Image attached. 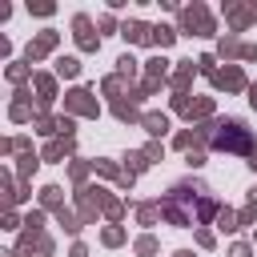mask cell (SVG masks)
<instances>
[{"mask_svg": "<svg viewBox=\"0 0 257 257\" xmlns=\"http://www.w3.org/2000/svg\"><path fill=\"white\" fill-rule=\"evenodd\" d=\"M56 72H60V76H76V72H80V64H76L72 56H60V60H56Z\"/></svg>", "mask_w": 257, "mask_h": 257, "instance_id": "cell-7", "label": "cell"}, {"mask_svg": "<svg viewBox=\"0 0 257 257\" xmlns=\"http://www.w3.org/2000/svg\"><path fill=\"white\" fill-rule=\"evenodd\" d=\"M229 257H253V249H249V245H233V249H229Z\"/></svg>", "mask_w": 257, "mask_h": 257, "instance_id": "cell-17", "label": "cell"}, {"mask_svg": "<svg viewBox=\"0 0 257 257\" xmlns=\"http://www.w3.org/2000/svg\"><path fill=\"white\" fill-rule=\"evenodd\" d=\"M141 36H145L141 24H124V40H141Z\"/></svg>", "mask_w": 257, "mask_h": 257, "instance_id": "cell-15", "label": "cell"}, {"mask_svg": "<svg viewBox=\"0 0 257 257\" xmlns=\"http://www.w3.org/2000/svg\"><path fill=\"white\" fill-rule=\"evenodd\" d=\"M249 104H253V108H257V84H253V88H249Z\"/></svg>", "mask_w": 257, "mask_h": 257, "instance_id": "cell-18", "label": "cell"}, {"mask_svg": "<svg viewBox=\"0 0 257 257\" xmlns=\"http://www.w3.org/2000/svg\"><path fill=\"white\" fill-rule=\"evenodd\" d=\"M68 149H72V141H52V145H48V157L56 161V157H64Z\"/></svg>", "mask_w": 257, "mask_h": 257, "instance_id": "cell-12", "label": "cell"}, {"mask_svg": "<svg viewBox=\"0 0 257 257\" xmlns=\"http://www.w3.org/2000/svg\"><path fill=\"white\" fill-rule=\"evenodd\" d=\"M72 257H84V245H76V249H72Z\"/></svg>", "mask_w": 257, "mask_h": 257, "instance_id": "cell-19", "label": "cell"}, {"mask_svg": "<svg viewBox=\"0 0 257 257\" xmlns=\"http://www.w3.org/2000/svg\"><path fill=\"white\" fill-rule=\"evenodd\" d=\"M137 217H141V225H153V221L161 217V205H141V209H137Z\"/></svg>", "mask_w": 257, "mask_h": 257, "instance_id": "cell-8", "label": "cell"}, {"mask_svg": "<svg viewBox=\"0 0 257 257\" xmlns=\"http://www.w3.org/2000/svg\"><path fill=\"white\" fill-rule=\"evenodd\" d=\"M137 253H141V257H153V253H157V241H153V237H141V241H137Z\"/></svg>", "mask_w": 257, "mask_h": 257, "instance_id": "cell-14", "label": "cell"}, {"mask_svg": "<svg viewBox=\"0 0 257 257\" xmlns=\"http://www.w3.org/2000/svg\"><path fill=\"white\" fill-rule=\"evenodd\" d=\"M249 165H253V169H257V149H253V157H249Z\"/></svg>", "mask_w": 257, "mask_h": 257, "instance_id": "cell-21", "label": "cell"}, {"mask_svg": "<svg viewBox=\"0 0 257 257\" xmlns=\"http://www.w3.org/2000/svg\"><path fill=\"white\" fill-rule=\"evenodd\" d=\"M76 40H80V48H96V36L88 32V20L84 16H76Z\"/></svg>", "mask_w": 257, "mask_h": 257, "instance_id": "cell-5", "label": "cell"}, {"mask_svg": "<svg viewBox=\"0 0 257 257\" xmlns=\"http://www.w3.org/2000/svg\"><path fill=\"white\" fill-rule=\"evenodd\" d=\"M120 237H124L120 229H104V245H120Z\"/></svg>", "mask_w": 257, "mask_h": 257, "instance_id": "cell-16", "label": "cell"}, {"mask_svg": "<svg viewBox=\"0 0 257 257\" xmlns=\"http://www.w3.org/2000/svg\"><path fill=\"white\" fill-rule=\"evenodd\" d=\"M145 128H149L153 137H161V133L169 128V116H161V112H149V116H145Z\"/></svg>", "mask_w": 257, "mask_h": 257, "instance_id": "cell-6", "label": "cell"}, {"mask_svg": "<svg viewBox=\"0 0 257 257\" xmlns=\"http://www.w3.org/2000/svg\"><path fill=\"white\" fill-rule=\"evenodd\" d=\"M173 257H193V253H189V249H177V253H173Z\"/></svg>", "mask_w": 257, "mask_h": 257, "instance_id": "cell-20", "label": "cell"}, {"mask_svg": "<svg viewBox=\"0 0 257 257\" xmlns=\"http://www.w3.org/2000/svg\"><path fill=\"white\" fill-rule=\"evenodd\" d=\"M209 213H221V209H217L213 193H209L201 181H177V185L165 193V201H161V217H165L169 225H181V229L205 225Z\"/></svg>", "mask_w": 257, "mask_h": 257, "instance_id": "cell-1", "label": "cell"}, {"mask_svg": "<svg viewBox=\"0 0 257 257\" xmlns=\"http://www.w3.org/2000/svg\"><path fill=\"white\" fill-rule=\"evenodd\" d=\"M213 84H217V88H241V84H245V76H241V68H225V72H217V76H213Z\"/></svg>", "mask_w": 257, "mask_h": 257, "instance_id": "cell-4", "label": "cell"}, {"mask_svg": "<svg viewBox=\"0 0 257 257\" xmlns=\"http://www.w3.org/2000/svg\"><path fill=\"white\" fill-rule=\"evenodd\" d=\"M217 221H221V229H225V233H233V229H241V225H237V217H233L229 209H221V213H217Z\"/></svg>", "mask_w": 257, "mask_h": 257, "instance_id": "cell-10", "label": "cell"}, {"mask_svg": "<svg viewBox=\"0 0 257 257\" xmlns=\"http://www.w3.org/2000/svg\"><path fill=\"white\" fill-rule=\"evenodd\" d=\"M124 161H128V165H133V173H141V169H145V165H149V153H128V157H124Z\"/></svg>", "mask_w": 257, "mask_h": 257, "instance_id": "cell-13", "label": "cell"}, {"mask_svg": "<svg viewBox=\"0 0 257 257\" xmlns=\"http://www.w3.org/2000/svg\"><path fill=\"white\" fill-rule=\"evenodd\" d=\"M153 44H173V28H153Z\"/></svg>", "mask_w": 257, "mask_h": 257, "instance_id": "cell-11", "label": "cell"}, {"mask_svg": "<svg viewBox=\"0 0 257 257\" xmlns=\"http://www.w3.org/2000/svg\"><path fill=\"white\" fill-rule=\"evenodd\" d=\"M213 149L249 153V157H253V137H249V128H245L241 120H225V124H217V133H213Z\"/></svg>", "mask_w": 257, "mask_h": 257, "instance_id": "cell-2", "label": "cell"}, {"mask_svg": "<svg viewBox=\"0 0 257 257\" xmlns=\"http://www.w3.org/2000/svg\"><path fill=\"white\" fill-rule=\"evenodd\" d=\"M72 108H80V112H96V104L88 100V92H72Z\"/></svg>", "mask_w": 257, "mask_h": 257, "instance_id": "cell-9", "label": "cell"}, {"mask_svg": "<svg viewBox=\"0 0 257 257\" xmlns=\"http://www.w3.org/2000/svg\"><path fill=\"white\" fill-rule=\"evenodd\" d=\"M185 24H189V28H197V36H209V32H213V24H209V16H205L201 8H197V12L189 8V12H185Z\"/></svg>", "mask_w": 257, "mask_h": 257, "instance_id": "cell-3", "label": "cell"}]
</instances>
